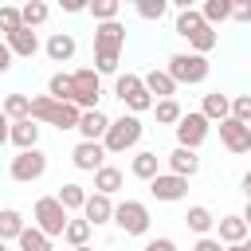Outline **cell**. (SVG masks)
Listing matches in <instances>:
<instances>
[{
	"instance_id": "6da1fadb",
	"label": "cell",
	"mask_w": 251,
	"mask_h": 251,
	"mask_svg": "<svg viewBox=\"0 0 251 251\" xmlns=\"http://www.w3.org/2000/svg\"><path fill=\"white\" fill-rule=\"evenodd\" d=\"M173 31H176L180 39H188V51H192V55H204V59H208V51L220 43V31H216V27H208V24L200 20V12H196V8L176 12Z\"/></svg>"
},
{
	"instance_id": "7a4b0ae2",
	"label": "cell",
	"mask_w": 251,
	"mask_h": 251,
	"mask_svg": "<svg viewBox=\"0 0 251 251\" xmlns=\"http://www.w3.org/2000/svg\"><path fill=\"white\" fill-rule=\"evenodd\" d=\"M78 106H71V102H55V98H47V94H39V98H31V122H43V126H55L59 133L63 129H75L78 126Z\"/></svg>"
},
{
	"instance_id": "3957f363",
	"label": "cell",
	"mask_w": 251,
	"mask_h": 251,
	"mask_svg": "<svg viewBox=\"0 0 251 251\" xmlns=\"http://www.w3.org/2000/svg\"><path fill=\"white\" fill-rule=\"evenodd\" d=\"M208 71H212V63H208L204 55H192V51H176V55H169V63H165V75H169L176 86H200V82L208 78Z\"/></svg>"
},
{
	"instance_id": "277c9868",
	"label": "cell",
	"mask_w": 251,
	"mask_h": 251,
	"mask_svg": "<svg viewBox=\"0 0 251 251\" xmlns=\"http://www.w3.org/2000/svg\"><path fill=\"white\" fill-rule=\"evenodd\" d=\"M141 133H145L141 118H133V114L110 118V126H106V133H102V149H106V157H110V153H126V149H133V145L141 141Z\"/></svg>"
},
{
	"instance_id": "5b68a950",
	"label": "cell",
	"mask_w": 251,
	"mask_h": 251,
	"mask_svg": "<svg viewBox=\"0 0 251 251\" xmlns=\"http://www.w3.org/2000/svg\"><path fill=\"white\" fill-rule=\"evenodd\" d=\"M98 98H102V78L94 75V67L71 71V106H78V110H98Z\"/></svg>"
},
{
	"instance_id": "8992f818",
	"label": "cell",
	"mask_w": 251,
	"mask_h": 251,
	"mask_svg": "<svg viewBox=\"0 0 251 251\" xmlns=\"http://www.w3.org/2000/svg\"><path fill=\"white\" fill-rule=\"evenodd\" d=\"M31 220H35L31 227H35V231H43L47 239H63V227H67V220H71V216L59 208V200H55V196H39V200H35V208H31Z\"/></svg>"
},
{
	"instance_id": "52a82bcc",
	"label": "cell",
	"mask_w": 251,
	"mask_h": 251,
	"mask_svg": "<svg viewBox=\"0 0 251 251\" xmlns=\"http://www.w3.org/2000/svg\"><path fill=\"white\" fill-rule=\"evenodd\" d=\"M114 94L122 98V106L137 118V114H145V110H153V98H149V90L141 86V75H118L114 78Z\"/></svg>"
},
{
	"instance_id": "ba28073f",
	"label": "cell",
	"mask_w": 251,
	"mask_h": 251,
	"mask_svg": "<svg viewBox=\"0 0 251 251\" xmlns=\"http://www.w3.org/2000/svg\"><path fill=\"white\" fill-rule=\"evenodd\" d=\"M126 235H149V224H153V216H149V208L141 204V200H122V204H114V216H110Z\"/></svg>"
},
{
	"instance_id": "9c48e42d",
	"label": "cell",
	"mask_w": 251,
	"mask_h": 251,
	"mask_svg": "<svg viewBox=\"0 0 251 251\" xmlns=\"http://www.w3.org/2000/svg\"><path fill=\"white\" fill-rule=\"evenodd\" d=\"M173 129H176V145H180V149H200V145L208 141V133H212V126L204 122V114H200V110L180 114V122H176Z\"/></svg>"
},
{
	"instance_id": "30bf717a",
	"label": "cell",
	"mask_w": 251,
	"mask_h": 251,
	"mask_svg": "<svg viewBox=\"0 0 251 251\" xmlns=\"http://www.w3.org/2000/svg\"><path fill=\"white\" fill-rule=\"evenodd\" d=\"M8 173H12L16 184H31V180H39V176L47 173V153H43V149H24V153L12 157Z\"/></svg>"
},
{
	"instance_id": "8fae6325",
	"label": "cell",
	"mask_w": 251,
	"mask_h": 251,
	"mask_svg": "<svg viewBox=\"0 0 251 251\" xmlns=\"http://www.w3.org/2000/svg\"><path fill=\"white\" fill-rule=\"evenodd\" d=\"M149 192H153V200H161V204H176V200L188 196V180H184V176H173V173H157V176L149 180Z\"/></svg>"
},
{
	"instance_id": "7c38bea8",
	"label": "cell",
	"mask_w": 251,
	"mask_h": 251,
	"mask_svg": "<svg viewBox=\"0 0 251 251\" xmlns=\"http://www.w3.org/2000/svg\"><path fill=\"white\" fill-rule=\"evenodd\" d=\"M220 141L227 153H251V126L235 122V118H224L220 122Z\"/></svg>"
},
{
	"instance_id": "4fadbf2b",
	"label": "cell",
	"mask_w": 251,
	"mask_h": 251,
	"mask_svg": "<svg viewBox=\"0 0 251 251\" xmlns=\"http://www.w3.org/2000/svg\"><path fill=\"white\" fill-rule=\"evenodd\" d=\"M126 47V27L118 20L110 24H94V51H106V55H122Z\"/></svg>"
},
{
	"instance_id": "5bb4252c",
	"label": "cell",
	"mask_w": 251,
	"mask_h": 251,
	"mask_svg": "<svg viewBox=\"0 0 251 251\" xmlns=\"http://www.w3.org/2000/svg\"><path fill=\"white\" fill-rule=\"evenodd\" d=\"M71 161H75L78 173H98L106 165V149H102V141H78L71 149Z\"/></svg>"
},
{
	"instance_id": "9a60e30c",
	"label": "cell",
	"mask_w": 251,
	"mask_h": 251,
	"mask_svg": "<svg viewBox=\"0 0 251 251\" xmlns=\"http://www.w3.org/2000/svg\"><path fill=\"white\" fill-rule=\"evenodd\" d=\"M110 216H114V200L102 196V192H86V200H82V220H86L90 227H102V224H110Z\"/></svg>"
},
{
	"instance_id": "2e32d148",
	"label": "cell",
	"mask_w": 251,
	"mask_h": 251,
	"mask_svg": "<svg viewBox=\"0 0 251 251\" xmlns=\"http://www.w3.org/2000/svg\"><path fill=\"white\" fill-rule=\"evenodd\" d=\"M43 51H47V59H51V63H71V59H75V51H78V43H75V35H71V31H51V35H47V43H43Z\"/></svg>"
},
{
	"instance_id": "e0dca14e",
	"label": "cell",
	"mask_w": 251,
	"mask_h": 251,
	"mask_svg": "<svg viewBox=\"0 0 251 251\" xmlns=\"http://www.w3.org/2000/svg\"><path fill=\"white\" fill-rule=\"evenodd\" d=\"M8 141L24 153V149H39V122L24 118V122H8Z\"/></svg>"
},
{
	"instance_id": "ac0fdd59",
	"label": "cell",
	"mask_w": 251,
	"mask_h": 251,
	"mask_svg": "<svg viewBox=\"0 0 251 251\" xmlns=\"http://www.w3.org/2000/svg\"><path fill=\"white\" fill-rule=\"evenodd\" d=\"M200 165H204V161H200V153H196V149H180V145H176V149L169 153V173H173V176L192 180V176L200 173Z\"/></svg>"
},
{
	"instance_id": "d6986e66",
	"label": "cell",
	"mask_w": 251,
	"mask_h": 251,
	"mask_svg": "<svg viewBox=\"0 0 251 251\" xmlns=\"http://www.w3.org/2000/svg\"><path fill=\"white\" fill-rule=\"evenodd\" d=\"M4 47L12 51V59H31V55L39 51V35H35L31 27H20V31H12V35H4Z\"/></svg>"
},
{
	"instance_id": "ffe728a7",
	"label": "cell",
	"mask_w": 251,
	"mask_h": 251,
	"mask_svg": "<svg viewBox=\"0 0 251 251\" xmlns=\"http://www.w3.org/2000/svg\"><path fill=\"white\" fill-rule=\"evenodd\" d=\"M247 216H224V220H216V239L224 243V247H231V243H247Z\"/></svg>"
},
{
	"instance_id": "44dd1931",
	"label": "cell",
	"mask_w": 251,
	"mask_h": 251,
	"mask_svg": "<svg viewBox=\"0 0 251 251\" xmlns=\"http://www.w3.org/2000/svg\"><path fill=\"white\" fill-rule=\"evenodd\" d=\"M141 86L149 90V98H153V102H161V98H173V94L180 90V86H176V82H173V78H169L165 71H157V67L141 75Z\"/></svg>"
},
{
	"instance_id": "7402d4cb",
	"label": "cell",
	"mask_w": 251,
	"mask_h": 251,
	"mask_svg": "<svg viewBox=\"0 0 251 251\" xmlns=\"http://www.w3.org/2000/svg\"><path fill=\"white\" fill-rule=\"evenodd\" d=\"M106 126H110V118L102 114V110H82L78 114V137L82 141H102V133H106Z\"/></svg>"
},
{
	"instance_id": "603a6c76",
	"label": "cell",
	"mask_w": 251,
	"mask_h": 251,
	"mask_svg": "<svg viewBox=\"0 0 251 251\" xmlns=\"http://www.w3.org/2000/svg\"><path fill=\"white\" fill-rule=\"evenodd\" d=\"M129 173H133L137 180H153V176L161 173V157H157L153 149H141V153H133V161H129Z\"/></svg>"
},
{
	"instance_id": "cb8c5ba5",
	"label": "cell",
	"mask_w": 251,
	"mask_h": 251,
	"mask_svg": "<svg viewBox=\"0 0 251 251\" xmlns=\"http://www.w3.org/2000/svg\"><path fill=\"white\" fill-rule=\"evenodd\" d=\"M126 184V176H122V169L118 165H102L98 173H94V192H102V196H110L114 200V192Z\"/></svg>"
},
{
	"instance_id": "d4e9b609",
	"label": "cell",
	"mask_w": 251,
	"mask_h": 251,
	"mask_svg": "<svg viewBox=\"0 0 251 251\" xmlns=\"http://www.w3.org/2000/svg\"><path fill=\"white\" fill-rule=\"evenodd\" d=\"M227 102H231V94H220V90L204 94V102H200L204 122H208V126H212V122H224V118H227Z\"/></svg>"
},
{
	"instance_id": "484cf974",
	"label": "cell",
	"mask_w": 251,
	"mask_h": 251,
	"mask_svg": "<svg viewBox=\"0 0 251 251\" xmlns=\"http://www.w3.org/2000/svg\"><path fill=\"white\" fill-rule=\"evenodd\" d=\"M55 200H59V208L71 216V212H82V200H86V188L82 184H75V180H67V184H59V192H55Z\"/></svg>"
},
{
	"instance_id": "4316f807",
	"label": "cell",
	"mask_w": 251,
	"mask_h": 251,
	"mask_svg": "<svg viewBox=\"0 0 251 251\" xmlns=\"http://www.w3.org/2000/svg\"><path fill=\"white\" fill-rule=\"evenodd\" d=\"M0 114H4L8 122H24V118L31 114V98H27V94H4V98H0Z\"/></svg>"
},
{
	"instance_id": "83f0119b",
	"label": "cell",
	"mask_w": 251,
	"mask_h": 251,
	"mask_svg": "<svg viewBox=\"0 0 251 251\" xmlns=\"http://www.w3.org/2000/svg\"><path fill=\"white\" fill-rule=\"evenodd\" d=\"M184 224H188V231H196V235H208V231L216 227V216H212V208H204V204H192V208L184 212Z\"/></svg>"
},
{
	"instance_id": "f1b7e54d",
	"label": "cell",
	"mask_w": 251,
	"mask_h": 251,
	"mask_svg": "<svg viewBox=\"0 0 251 251\" xmlns=\"http://www.w3.org/2000/svg\"><path fill=\"white\" fill-rule=\"evenodd\" d=\"M90 231H94V227H90L82 216H71L67 227H63V243H71V247H86V243H90Z\"/></svg>"
},
{
	"instance_id": "f546056e",
	"label": "cell",
	"mask_w": 251,
	"mask_h": 251,
	"mask_svg": "<svg viewBox=\"0 0 251 251\" xmlns=\"http://www.w3.org/2000/svg\"><path fill=\"white\" fill-rule=\"evenodd\" d=\"M200 20H204L208 27H216V24L231 20V0H204V8H200Z\"/></svg>"
},
{
	"instance_id": "4dcf8cb0",
	"label": "cell",
	"mask_w": 251,
	"mask_h": 251,
	"mask_svg": "<svg viewBox=\"0 0 251 251\" xmlns=\"http://www.w3.org/2000/svg\"><path fill=\"white\" fill-rule=\"evenodd\" d=\"M24 227H27V224H24V216H20L16 208H0V243L16 239V235H20Z\"/></svg>"
},
{
	"instance_id": "1f68e13d",
	"label": "cell",
	"mask_w": 251,
	"mask_h": 251,
	"mask_svg": "<svg viewBox=\"0 0 251 251\" xmlns=\"http://www.w3.org/2000/svg\"><path fill=\"white\" fill-rule=\"evenodd\" d=\"M16 247H20V251H55V243H51L43 231H35V227H24V231L16 235Z\"/></svg>"
},
{
	"instance_id": "d6a6232c",
	"label": "cell",
	"mask_w": 251,
	"mask_h": 251,
	"mask_svg": "<svg viewBox=\"0 0 251 251\" xmlns=\"http://www.w3.org/2000/svg\"><path fill=\"white\" fill-rule=\"evenodd\" d=\"M47 16H51V8H47L43 0H27V4L20 8V24H24V27H39V24H47Z\"/></svg>"
},
{
	"instance_id": "836d02e7",
	"label": "cell",
	"mask_w": 251,
	"mask_h": 251,
	"mask_svg": "<svg viewBox=\"0 0 251 251\" xmlns=\"http://www.w3.org/2000/svg\"><path fill=\"white\" fill-rule=\"evenodd\" d=\"M47 98H55V102H71V75H67V71H55V75L47 78Z\"/></svg>"
},
{
	"instance_id": "e575fe53",
	"label": "cell",
	"mask_w": 251,
	"mask_h": 251,
	"mask_svg": "<svg viewBox=\"0 0 251 251\" xmlns=\"http://www.w3.org/2000/svg\"><path fill=\"white\" fill-rule=\"evenodd\" d=\"M153 114H157V122H161V126H176L184 110H180V102H176V98H161V102H153Z\"/></svg>"
},
{
	"instance_id": "d590c367",
	"label": "cell",
	"mask_w": 251,
	"mask_h": 251,
	"mask_svg": "<svg viewBox=\"0 0 251 251\" xmlns=\"http://www.w3.org/2000/svg\"><path fill=\"white\" fill-rule=\"evenodd\" d=\"M86 12H90L98 24H110V20H118L122 4H118V0H94V4H86Z\"/></svg>"
},
{
	"instance_id": "8d00e7d4",
	"label": "cell",
	"mask_w": 251,
	"mask_h": 251,
	"mask_svg": "<svg viewBox=\"0 0 251 251\" xmlns=\"http://www.w3.org/2000/svg\"><path fill=\"white\" fill-rule=\"evenodd\" d=\"M227 118H235V122L251 126V94H235V98L227 102Z\"/></svg>"
},
{
	"instance_id": "74e56055",
	"label": "cell",
	"mask_w": 251,
	"mask_h": 251,
	"mask_svg": "<svg viewBox=\"0 0 251 251\" xmlns=\"http://www.w3.org/2000/svg\"><path fill=\"white\" fill-rule=\"evenodd\" d=\"M24 24H20V8H12V4H0V35H12V31H20Z\"/></svg>"
},
{
	"instance_id": "f35d334b",
	"label": "cell",
	"mask_w": 251,
	"mask_h": 251,
	"mask_svg": "<svg viewBox=\"0 0 251 251\" xmlns=\"http://www.w3.org/2000/svg\"><path fill=\"white\" fill-rule=\"evenodd\" d=\"M169 12V0H137V16L141 20H161Z\"/></svg>"
},
{
	"instance_id": "ab89813d",
	"label": "cell",
	"mask_w": 251,
	"mask_h": 251,
	"mask_svg": "<svg viewBox=\"0 0 251 251\" xmlns=\"http://www.w3.org/2000/svg\"><path fill=\"white\" fill-rule=\"evenodd\" d=\"M192 251H224V243H220L216 235H200V239L192 243Z\"/></svg>"
},
{
	"instance_id": "60d3db41",
	"label": "cell",
	"mask_w": 251,
	"mask_h": 251,
	"mask_svg": "<svg viewBox=\"0 0 251 251\" xmlns=\"http://www.w3.org/2000/svg\"><path fill=\"white\" fill-rule=\"evenodd\" d=\"M145 251H176V239L157 235V239H149V243H145Z\"/></svg>"
},
{
	"instance_id": "b9f144b4",
	"label": "cell",
	"mask_w": 251,
	"mask_h": 251,
	"mask_svg": "<svg viewBox=\"0 0 251 251\" xmlns=\"http://www.w3.org/2000/svg\"><path fill=\"white\" fill-rule=\"evenodd\" d=\"M231 20L247 24V20H251V4H231Z\"/></svg>"
},
{
	"instance_id": "7bdbcfd3",
	"label": "cell",
	"mask_w": 251,
	"mask_h": 251,
	"mask_svg": "<svg viewBox=\"0 0 251 251\" xmlns=\"http://www.w3.org/2000/svg\"><path fill=\"white\" fill-rule=\"evenodd\" d=\"M63 12H71V16L86 12V0H63Z\"/></svg>"
},
{
	"instance_id": "ee69618b",
	"label": "cell",
	"mask_w": 251,
	"mask_h": 251,
	"mask_svg": "<svg viewBox=\"0 0 251 251\" xmlns=\"http://www.w3.org/2000/svg\"><path fill=\"white\" fill-rule=\"evenodd\" d=\"M4 71H12V51H8L4 39H0V75H4Z\"/></svg>"
},
{
	"instance_id": "f6af8a7d",
	"label": "cell",
	"mask_w": 251,
	"mask_h": 251,
	"mask_svg": "<svg viewBox=\"0 0 251 251\" xmlns=\"http://www.w3.org/2000/svg\"><path fill=\"white\" fill-rule=\"evenodd\" d=\"M0 145H8V118L0 114Z\"/></svg>"
},
{
	"instance_id": "bcb514c9",
	"label": "cell",
	"mask_w": 251,
	"mask_h": 251,
	"mask_svg": "<svg viewBox=\"0 0 251 251\" xmlns=\"http://www.w3.org/2000/svg\"><path fill=\"white\" fill-rule=\"evenodd\" d=\"M224 251H251V243H231V247H224Z\"/></svg>"
},
{
	"instance_id": "7dc6e473",
	"label": "cell",
	"mask_w": 251,
	"mask_h": 251,
	"mask_svg": "<svg viewBox=\"0 0 251 251\" xmlns=\"http://www.w3.org/2000/svg\"><path fill=\"white\" fill-rule=\"evenodd\" d=\"M71 251H94V247H90V243H86V247H71Z\"/></svg>"
},
{
	"instance_id": "c3c4849f",
	"label": "cell",
	"mask_w": 251,
	"mask_h": 251,
	"mask_svg": "<svg viewBox=\"0 0 251 251\" xmlns=\"http://www.w3.org/2000/svg\"><path fill=\"white\" fill-rule=\"evenodd\" d=\"M0 251H8V243H0Z\"/></svg>"
},
{
	"instance_id": "681fc988",
	"label": "cell",
	"mask_w": 251,
	"mask_h": 251,
	"mask_svg": "<svg viewBox=\"0 0 251 251\" xmlns=\"http://www.w3.org/2000/svg\"><path fill=\"white\" fill-rule=\"evenodd\" d=\"M0 98H4V90H0Z\"/></svg>"
}]
</instances>
